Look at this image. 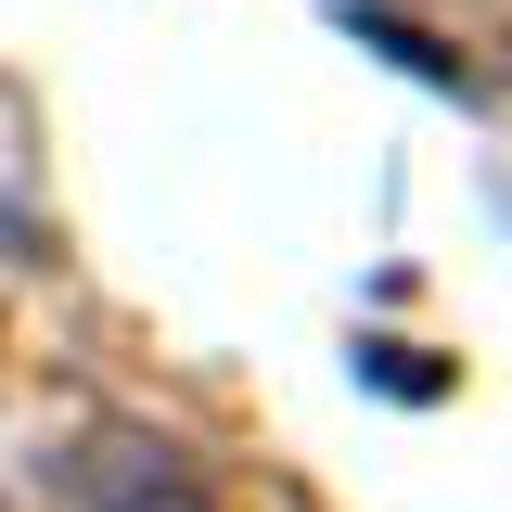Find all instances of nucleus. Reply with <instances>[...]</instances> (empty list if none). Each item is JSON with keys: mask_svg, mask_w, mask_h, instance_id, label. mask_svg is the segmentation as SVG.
I'll return each instance as SVG.
<instances>
[{"mask_svg": "<svg viewBox=\"0 0 512 512\" xmlns=\"http://www.w3.org/2000/svg\"><path fill=\"white\" fill-rule=\"evenodd\" d=\"M90 512H218V500L180 474V448H154V436H103V448H90Z\"/></svg>", "mask_w": 512, "mask_h": 512, "instance_id": "f257e3e1", "label": "nucleus"}, {"mask_svg": "<svg viewBox=\"0 0 512 512\" xmlns=\"http://www.w3.org/2000/svg\"><path fill=\"white\" fill-rule=\"evenodd\" d=\"M346 26H359V52H397L410 77H436V90H461V103H474V64L448 52V39H423V26H397V13H372V0H359Z\"/></svg>", "mask_w": 512, "mask_h": 512, "instance_id": "f03ea898", "label": "nucleus"}]
</instances>
